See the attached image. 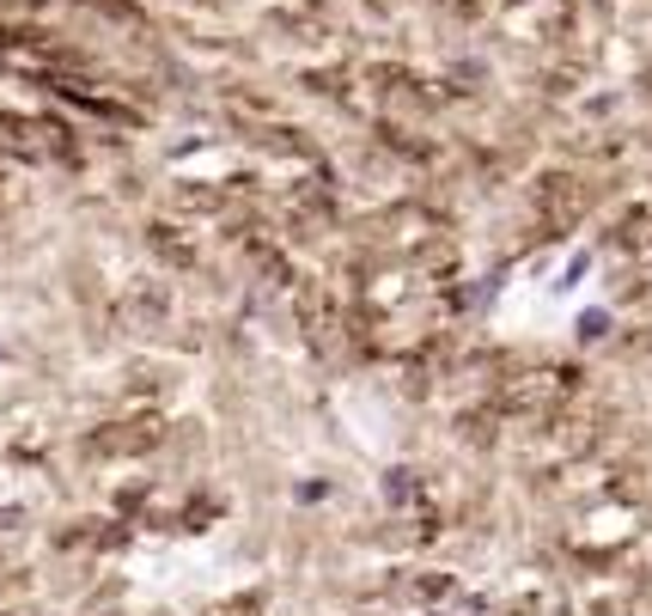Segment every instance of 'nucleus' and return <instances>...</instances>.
<instances>
[]
</instances>
